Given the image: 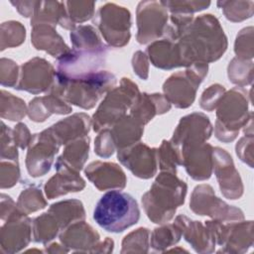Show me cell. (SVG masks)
Returning <instances> with one entry per match:
<instances>
[{
    "mask_svg": "<svg viewBox=\"0 0 254 254\" xmlns=\"http://www.w3.org/2000/svg\"><path fill=\"white\" fill-rule=\"evenodd\" d=\"M84 175L99 190H123L127 183L121 167L112 162H91L85 167Z\"/></svg>",
    "mask_w": 254,
    "mask_h": 254,
    "instance_id": "cell-19",
    "label": "cell"
},
{
    "mask_svg": "<svg viewBox=\"0 0 254 254\" xmlns=\"http://www.w3.org/2000/svg\"><path fill=\"white\" fill-rule=\"evenodd\" d=\"M26 114H28V106L25 101L22 98L2 89L0 103L1 118L10 121H20Z\"/></svg>",
    "mask_w": 254,
    "mask_h": 254,
    "instance_id": "cell-34",
    "label": "cell"
},
{
    "mask_svg": "<svg viewBox=\"0 0 254 254\" xmlns=\"http://www.w3.org/2000/svg\"><path fill=\"white\" fill-rule=\"evenodd\" d=\"M60 231H62V229L58 220L49 211L42 213L33 220V240L37 243H49L59 234Z\"/></svg>",
    "mask_w": 254,
    "mask_h": 254,
    "instance_id": "cell-33",
    "label": "cell"
},
{
    "mask_svg": "<svg viewBox=\"0 0 254 254\" xmlns=\"http://www.w3.org/2000/svg\"><path fill=\"white\" fill-rule=\"evenodd\" d=\"M213 132L209 118L202 112H193L182 117L173 133L171 142L177 147L206 142Z\"/></svg>",
    "mask_w": 254,
    "mask_h": 254,
    "instance_id": "cell-17",
    "label": "cell"
},
{
    "mask_svg": "<svg viewBox=\"0 0 254 254\" xmlns=\"http://www.w3.org/2000/svg\"><path fill=\"white\" fill-rule=\"evenodd\" d=\"M227 75L230 82L242 87L252 83L253 62L233 58L227 66Z\"/></svg>",
    "mask_w": 254,
    "mask_h": 254,
    "instance_id": "cell-38",
    "label": "cell"
},
{
    "mask_svg": "<svg viewBox=\"0 0 254 254\" xmlns=\"http://www.w3.org/2000/svg\"><path fill=\"white\" fill-rule=\"evenodd\" d=\"M57 173L46 183L44 190L48 199H53L69 192L81 191L85 188V181L78 172L67 168H57Z\"/></svg>",
    "mask_w": 254,
    "mask_h": 254,
    "instance_id": "cell-26",
    "label": "cell"
},
{
    "mask_svg": "<svg viewBox=\"0 0 254 254\" xmlns=\"http://www.w3.org/2000/svg\"><path fill=\"white\" fill-rule=\"evenodd\" d=\"M98 133L94 140V153L101 158H109L116 150L110 128H105Z\"/></svg>",
    "mask_w": 254,
    "mask_h": 254,
    "instance_id": "cell-48",
    "label": "cell"
},
{
    "mask_svg": "<svg viewBox=\"0 0 254 254\" xmlns=\"http://www.w3.org/2000/svg\"><path fill=\"white\" fill-rule=\"evenodd\" d=\"M253 27L249 26L240 30L234 43L236 58L245 61H252L253 52Z\"/></svg>",
    "mask_w": 254,
    "mask_h": 254,
    "instance_id": "cell-42",
    "label": "cell"
},
{
    "mask_svg": "<svg viewBox=\"0 0 254 254\" xmlns=\"http://www.w3.org/2000/svg\"><path fill=\"white\" fill-rule=\"evenodd\" d=\"M188 186L176 173L161 171L150 190L141 198L148 218L157 224H164L174 218L176 210L184 204Z\"/></svg>",
    "mask_w": 254,
    "mask_h": 254,
    "instance_id": "cell-2",
    "label": "cell"
},
{
    "mask_svg": "<svg viewBox=\"0 0 254 254\" xmlns=\"http://www.w3.org/2000/svg\"><path fill=\"white\" fill-rule=\"evenodd\" d=\"M207 71V64H193L184 71L173 73L163 84L165 97L177 108L190 107L193 103L196 90Z\"/></svg>",
    "mask_w": 254,
    "mask_h": 254,
    "instance_id": "cell-8",
    "label": "cell"
},
{
    "mask_svg": "<svg viewBox=\"0 0 254 254\" xmlns=\"http://www.w3.org/2000/svg\"><path fill=\"white\" fill-rule=\"evenodd\" d=\"M111 127L110 132L117 151L140 142L144 133V125L130 114L120 118Z\"/></svg>",
    "mask_w": 254,
    "mask_h": 254,
    "instance_id": "cell-28",
    "label": "cell"
},
{
    "mask_svg": "<svg viewBox=\"0 0 254 254\" xmlns=\"http://www.w3.org/2000/svg\"><path fill=\"white\" fill-rule=\"evenodd\" d=\"M132 67L134 72L142 79L146 80L149 75V59L142 51H137L132 57Z\"/></svg>",
    "mask_w": 254,
    "mask_h": 254,
    "instance_id": "cell-50",
    "label": "cell"
},
{
    "mask_svg": "<svg viewBox=\"0 0 254 254\" xmlns=\"http://www.w3.org/2000/svg\"><path fill=\"white\" fill-rule=\"evenodd\" d=\"M61 146L50 127L34 134L26 155V168L29 175L32 178L45 176L51 170Z\"/></svg>",
    "mask_w": 254,
    "mask_h": 254,
    "instance_id": "cell-11",
    "label": "cell"
},
{
    "mask_svg": "<svg viewBox=\"0 0 254 254\" xmlns=\"http://www.w3.org/2000/svg\"><path fill=\"white\" fill-rule=\"evenodd\" d=\"M46 206L47 200L43 195L42 190L35 185H30L24 189L17 199L18 209L25 214L38 211Z\"/></svg>",
    "mask_w": 254,
    "mask_h": 254,
    "instance_id": "cell-36",
    "label": "cell"
},
{
    "mask_svg": "<svg viewBox=\"0 0 254 254\" xmlns=\"http://www.w3.org/2000/svg\"><path fill=\"white\" fill-rule=\"evenodd\" d=\"M93 219L104 230L120 233L139 221L140 208L130 193L113 190L99 198L93 210Z\"/></svg>",
    "mask_w": 254,
    "mask_h": 254,
    "instance_id": "cell-4",
    "label": "cell"
},
{
    "mask_svg": "<svg viewBox=\"0 0 254 254\" xmlns=\"http://www.w3.org/2000/svg\"><path fill=\"white\" fill-rule=\"evenodd\" d=\"M184 66L209 64L219 60L227 49V37L212 14L199 15L191 21L177 42Z\"/></svg>",
    "mask_w": 254,
    "mask_h": 254,
    "instance_id": "cell-1",
    "label": "cell"
},
{
    "mask_svg": "<svg viewBox=\"0 0 254 254\" xmlns=\"http://www.w3.org/2000/svg\"><path fill=\"white\" fill-rule=\"evenodd\" d=\"M164 6L171 12V14H189L193 15L195 12L207 9L211 2L210 1H162Z\"/></svg>",
    "mask_w": 254,
    "mask_h": 254,
    "instance_id": "cell-43",
    "label": "cell"
},
{
    "mask_svg": "<svg viewBox=\"0 0 254 254\" xmlns=\"http://www.w3.org/2000/svg\"><path fill=\"white\" fill-rule=\"evenodd\" d=\"M72 49L99 51L107 49V46L101 41L95 28L91 25H79L69 34Z\"/></svg>",
    "mask_w": 254,
    "mask_h": 254,
    "instance_id": "cell-31",
    "label": "cell"
},
{
    "mask_svg": "<svg viewBox=\"0 0 254 254\" xmlns=\"http://www.w3.org/2000/svg\"><path fill=\"white\" fill-rule=\"evenodd\" d=\"M213 147L206 143H193L180 147L182 166L188 175L195 181H205L212 174Z\"/></svg>",
    "mask_w": 254,
    "mask_h": 254,
    "instance_id": "cell-18",
    "label": "cell"
},
{
    "mask_svg": "<svg viewBox=\"0 0 254 254\" xmlns=\"http://www.w3.org/2000/svg\"><path fill=\"white\" fill-rule=\"evenodd\" d=\"M18 210L17 202H15L10 195L1 193L0 195V217L1 220H6L10 215Z\"/></svg>",
    "mask_w": 254,
    "mask_h": 254,
    "instance_id": "cell-52",
    "label": "cell"
},
{
    "mask_svg": "<svg viewBox=\"0 0 254 254\" xmlns=\"http://www.w3.org/2000/svg\"><path fill=\"white\" fill-rule=\"evenodd\" d=\"M31 43L36 50L45 51L57 60L71 51V49L64 43L63 37L57 32L56 28L47 24H40L32 27Z\"/></svg>",
    "mask_w": 254,
    "mask_h": 254,
    "instance_id": "cell-22",
    "label": "cell"
},
{
    "mask_svg": "<svg viewBox=\"0 0 254 254\" xmlns=\"http://www.w3.org/2000/svg\"><path fill=\"white\" fill-rule=\"evenodd\" d=\"M56 69L47 60L35 57L20 66L18 83L15 89L32 94L48 92L54 84Z\"/></svg>",
    "mask_w": 254,
    "mask_h": 254,
    "instance_id": "cell-13",
    "label": "cell"
},
{
    "mask_svg": "<svg viewBox=\"0 0 254 254\" xmlns=\"http://www.w3.org/2000/svg\"><path fill=\"white\" fill-rule=\"evenodd\" d=\"M117 159L135 177L140 179H151L157 173V148H151L142 142L118 150Z\"/></svg>",
    "mask_w": 254,
    "mask_h": 254,
    "instance_id": "cell-16",
    "label": "cell"
},
{
    "mask_svg": "<svg viewBox=\"0 0 254 254\" xmlns=\"http://www.w3.org/2000/svg\"><path fill=\"white\" fill-rule=\"evenodd\" d=\"M99 238V233L84 220L71 223L60 233L61 243L74 252L91 253Z\"/></svg>",
    "mask_w": 254,
    "mask_h": 254,
    "instance_id": "cell-21",
    "label": "cell"
},
{
    "mask_svg": "<svg viewBox=\"0 0 254 254\" xmlns=\"http://www.w3.org/2000/svg\"><path fill=\"white\" fill-rule=\"evenodd\" d=\"M182 229V236L190 244L195 252L211 253L215 249L216 241L211 230L200 221L191 220L184 214H180L175 221Z\"/></svg>",
    "mask_w": 254,
    "mask_h": 254,
    "instance_id": "cell-20",
    "label": "cell"
},
{
    "mask_svg": "<svg viewBox=\"0 0 254 254\" xmlns=\"http://www.w3.org/2000/svg\"><path fill=\"white\" fill-rule=\"evenodd\" d=\"M216 5L222 10L227 20L235 23L251 18L254 13V1L252 0L217 1Z\"/></svg>",
    "mask_w": 254,
    "mask_h": 254,
    "instance_id": "cell-35",
    "label": "cell"
},
{
    "mask_svg": "<svg viewBox=\"0 0 254 254\" xmlns=\"http://www.w3.org/2000/svg\"><path fill=\"white\" fill-rule=\"evenodd\" d=\"M150 246L154 251L165 252L169 247L177 244L182 237V229L176 223L161 224L150 233Z\"/></svg>",
    "mask_w": 254,
    "mask_h": 254,
    "instance_id": "cell-32",
    "label": "cell"
},
{
    "mask_svg": "<svg viewBox=\"0 0 254 254\" xmlns=\"http://www.w3.org/2000/svg\"><path fill=\"white\" fill-rule=\"evenodd\" d=\"M248 96L247 91L240 86L225 91L216 107L214 125L216 139L223 143L235 140L240 129L253 113L248 110Z\"/></svg>",
    "mask_w": 254,
    "mask_h": 254,
    "instance_id": "cell-5",
    "label": "cell"
},
{
    "mask_svg": "<svg viewBox=\"0 0 254 254\" xmlns=\"http://www.w3.org/2000/svg\"><path fill=\"white\" fill-rule=\"evenodd\" d=\"M89 142V137L85 136L67 143L63 154L57 159L55 168L64 167L79 173L88 158Z\"/></svg>",
    "mask_w": 254,
    "mask_h": 254,
    "instance_id": "cell-29",
    "label": "cell"
},
{
    "mask_svg": "<svg viewBox=\"0 0 254 254\" xmlns=\"http://www.w3.org/2000/svg\"><path fill=\"white\" fill-rule=\"evenodd\" d=\"M26 29L18 21L3 22L0 27V50L18 47L25 41Z\"/></svg>",
    "mask_w": 254,
    "mask_h": 254,
    "instance_id": "cell-39",
    "label": "cell"
},
{
    "mask_svg": "<svg viewBox=\"0 0 254 254\" xmlns=\"http://www.w3.org/2000/svg\"><path fill=\"white\" fill-rule=\"evenodd\" d=\"M32 219L19 209L10 215L0 228V252L16 253L32 239Z\"/></svg>",
    "mask_w": 254,
    "mask_h": 254,
    "instance_id": "cell-15",
    "label": "cell"
},
{
    "mask_svg": "<svg viewBox=\"0 0 254 254\" xmlns=\"http://www.w3.org/2000/svg\"><path fill=\"white\" fill-rule=\"evenodd\" d=\"M116 76L107 71L99 70L82 77L64 80L56 76L54 84L48 92L62 96L67 103L82 109H91L99 98L116 86Z\"/></svg>",
    "mask_w": 254,
    "mask_h": 254,
    "instance_id": "cell-3",
    "label": "cell"
},
{
    "mask_svg": "<svg viewBox=\"0 0 254 254\" xmlns=\"http://www.w3.org/2000/svg\"><path fill=\"white\" fill-rule=\"evenodd\" d=\"M190 210L197 215H206L222 222H234L244 219L243 211L215 195L211 186L201 184L196 186L190 200Z\"/></svg>",
    "mask_w": 254,
    "mask_h": 254,
    "instance_id": "cell-9",
    "label": "cell"
},
{
    "mask_svg": "<svg viewBox=\"0 0 254 254\" xmlns=\"http://www.w3.org/2000/svg\"><path fill=\"white\" fill-rule=\"evenodd\" d=\"M38 2L39 1H27V0H24V1H19V0H16V1H13L11 0L10 3L17 9V11L25 18H29V17H33L34 15V12L36 10V7L38 5Z\"/></svg>",
    "mask_w": 254,
    "mask_h": 254,
    "instance_id": "cell-53",
    "label": "cell"
},
{
    "mask_svg": "<svg viewBox=\"0 0 254 254\" xmlns=\"http://www.w3.org/2000/svg\"><path fill=\"white\" fill-rule=\"evenodd\" d=\"M140 91L137 84L128 77H122L119 86L108 91L92 116V128L100 132L111 127L116 121L126 115Z\"/></svg>",
    "mask_w": 254,
    "mask_h": 254,
    "instance_id": "cell-6",
    "label": "cell"
},
{
    "mask_svg": "<svg viewBox=\"0 0 254 254\" xmlns=\"http://www.w3.org/2000/svg\"><path fill=\"white\" fill-rule=\"evenodd\" d=\"M68 251V248H66L63 244L60 245L59 243H52L46 247V252L49 253H66Z\"/></svg>",
    "mask_w": 254,
    "mask_h": 254,
    "instance_id": "cell-55",
    "label": "cell"
},
{
    "mask_svg": "<svg viewBox=\"0 0 254 254\" xmlns=\"http://www.w3.org/2000/svg\"><path fill=\"white\" fill-rule=\"evenodd\" d=\"M225 88L219 83H214L208 86L201 94L199 99V106L206 111H213L216 109L218 102L225 93Z\"/></svg>",
    "mask_w": 254,
    "mask_h": 254,
    "instance_id": "cell-47",
    "label": "cell"
},
{
    "mask_svg": "<svg viewBox=\"0 0 254 254\" xmlns=\"http://www.w3.org/2000/svg\"><path fill=\"white\" fill-rule=\"evenodd\" d=\"M20 179L18 161L1 160L0 164V187L2 190L14 187Z\"/></svg>",
    "mask_w": 254,
    "mask_h": 254,
    "instance_id": "cell-44",
    "label": "cell"
},
{
    "mask_svg": "<svg viewBox=\"0 0 254 254\" xmlns=\"http://www.w3.org/2000/svg\"><path fill=\"white\" fill-rule=\"evenodd\" d=\"M48 211L56 217L62 230L66 228L71 223L78 220H84L85 218L83 204L80 200L75 198L55 202L49 207Z\"/></svg>",
    "mask_w": 254,
    "mask_h": 254,
    "instance_id": "cell-30",
    "label": "cell"
},
{
    "mask_svg": "<svg viewBox=\"0 0 254 254\" xmlns=\"http://www.w3.org/2000/svg\"><path fill=\"white\" fill-rule=\"evenodd\" d=\"M92 23L110 47L122 48L129 43L131 13L127 8L115 3H105L94 14Z\"/></svg>",
    "mask_w": 254,
    "mask_h": 254,
    "instance_id": "cell-7",
    "label": "cell"
},
{
    "mask_svg": "<svg viewBox=\"0 0 254 254\" xmlns=\"http://www.w3.org/2000/svg\"><path fill=\"white\" fill-rule=\"evenodd\" d=\"M1 160L18 161L19 154L13 137V130L1 122Z\"/></svg>",
    "mask_w": 254,
    "mask_h": 254,
    "instance_id": "cell-45",
    "label": "cell"
},
{
    "mask_svg": "<svg viewBox=\"0 0 254 254\" xmlns=\"http://www.w3.org/2000/svg\"><path fill=\"white\" fill-rule=\"evenodd\" d=\"M65 9L69 20L76 25L93 18L95 2L89 1H65Z\"/></svg>",
    "mask_w": 254,
    "mask_h": 254,
    "instance_id": "cell-41",
    "label": "cell"
},
{
    "mask_svg": "<svg viewBox=\"0 0 254 254\" xmlns=\"http://www.w3.org/2000/svg\"><path fill=\"white\" fill-rule=\"evenodd\" d=\"M13 137L17 147L24 150L29 147L33 136L26 124L18 123L13 129Z\"/></svg>",
    "mask_w": 254,
    "mask_h": 254,
    "instance_id": "cell-51",
    "label": "cell"
},
{
    "mask_svg": "<svg viewBox=\"0 0 254 254\" xmlns=\"http://www.w3.org/2000/svg\"><path fill=\"white\" fill-rule=\"evenodd\" d=\"M168 21V9L162 1L139 2L136 9L137 42L144 45L159 40L164 36Z\"/></svg>",
    "mask_w": 254,
    "mask_h": 254,
    "instance_id": "cell-12",
    "label": "cell"
},
{
    "mask_svg": "<svg viewBox=\"0 0 254 254\" xmlns=\"http://www.w3.org/2000/svg\"><path fill=\"white\" fill-rule=\"evenodd\" d=\"M253 135H244L236 143L235 151L238 158L250 168H253Z\"/></svg>",
    "mask_w": 254,
    "mask_h": 254,
    "instance_id": "cell-49",
    "label": "cell"
},
{
    "mask_svg": "<svg viewBox=\"0 0 254 254\" xmlns=\"http://www.w3.org/2000/svg\"><path fill=\"white\" fill-rule=\"evenodd\" d=\"M172 104L161 93H140L130 108V115L142 125H146L156 115L170 111Z\"/></svg>",
    "mask_w": 254,
    "mask_h": 254,
    "instance_id": "cell-24",
    "label": "cell"
},
{
    "mask_svg": "<svg viewBox=\"0 0 254 254\" xmlns=\"http://www.w3.org/2000/svg\"><path fill=\"white\" fill-rule=\"evenodd\" d=\"M150 230L139 227L128 233L122 240L121 253H148L150 247Z\"/></svg>",
    "mask_w": 254,
    "mask_h": 254,
    "instance_id": "cell-40",
    "label": "cell"
},
{
    "mask_svg": "<svg viewBox=\"0 0 254 254\" xmlns=\"http://www.w3.org/2000/svg\"><path fill=\"white\" fill-rule=\"evenodd\" d=\"M212 171H214L224 197L234 200L242 196L244 187L240 175L234 166L232 157L220 147H214L212 150Z\"/></svg>",
    "mask_w": 254,
    "mask_h": 254,
    "instance_id": "cell-14",
    "label": "cell"
},
{
    "mask_svg": "<svg viewBox=\"0 0 254 254\" xmlns=\"http://www.w3.org/2000/svg\"><path fill=\"white\" fill-rule=\"evenodd\" d=\"M92 126V119L86 113H74L53 124L50 128L61 145L87 136Z\"/></svg>",
    "mask_w": 254,
    "mask_h": 254,
    "instance_id": "cell-23",
    "label": "cell"
},
{
    "mask_svg": "<svg viewBox=\"0 0 254 254\" xmlns=\"http://www.w3.org/2000/svg\"><path fill=\"white\" fill-rule=\"evenodd\" d=\"M47 24L53 27L60 25L62 28L72 31L75 25L69 20L65 4L63 1H39L31 18V26Z\"/></svg>",
    "mask_w": 254,
    "mask_h": 254,
    "instance_id": "cell-27",
    "label": "cell"
},
{
    "mask_svg": "<svg viewBox=\"0 0 254 254\" xmlns=\"http://www.w3.org/2000/svg\"><path fill=\"white\" fill-rule=\"evenodd\" d=\"M20 67L10 59L2 58L0 60V83L2 86L13 87L18 83Z\"/></svg>",
    "mask_w": 254,
    "mask_h": 254,
    "instance_id": "cell-46",
    "label": "cell"
},
{
    "mask_svg": "<svg viewBox=\"0 0 254 254\" xmlns=\"http://www.w3.org/2000/svg\"><path fill=\"white\" fill-rule=\"evenodd\" d=\"M108 49L99 51L75 50L58 60L56 76L68 80L82 77L102 69L105 65Z\"/></svg>",
    "mask_w": 254,
    "mask_h": 254,
    "instance_id": "cell-10",
    "label": "cell"
},
{
    "mask_svg": "<svg viewBox=\"0 0 254 254\" xmlns=\"http://www.w3.org/2000/svg\"><path fill=\"white\" fill-rule=\"evenodd\" d=\"M158 166L161 171L177 172V167L182 166V156L180 148L174 145L171 140H163L159 148H157Z\"/></svg>",
    "mask_w": 254,
    "mask_h": 254,
    "instance_id": "cell-37",
    "label": "cell"
},
{
    "mask_svg": "<svg viewBox=\"0 0 254 254\" xmlns=\"http://www.w3.org/2000/svg\"><path fill=\"white\" fill-rule=\"evenodd\" d=\"M151 64L161 69H173L184 66L177 42L163 38L152 42L146 49Z\"/></svg>",
    "mask_w": 254,
    "mask_h": 254,
    "instance_id": "cell-25",
    "label": "cell"
},
{
    "mask_svg": "<svg viewBox=\"0 0 254 254\" xmlns=\"http://www.w3.org/2000/svg\"><path fill=\"white\" fill-rule=\"evenodd\" d=\"M113 248H114V241L111 238L106 237L103 242H98L95 245V247L92 249L91 253H94V252L109 253V252L113 251Z\"/></svg>",
    "mask_w": 254,
    "mask_h": 254,
    "instance_id": "cell-54",
    "label": "cell"
}]
</instances>
